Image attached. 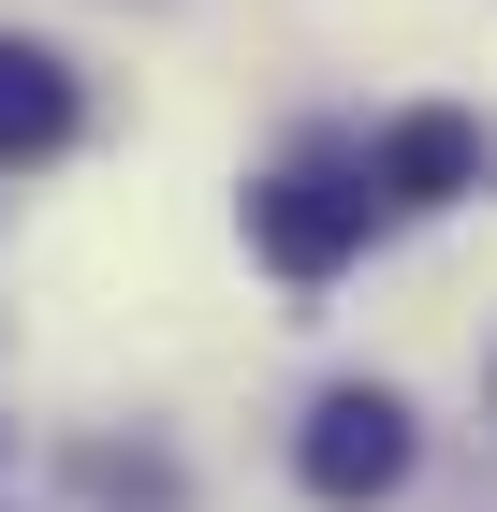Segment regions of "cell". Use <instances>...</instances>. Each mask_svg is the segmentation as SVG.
<instances>
[{"mask_svg":"<svg viewBox=\"0 0 497 512\" xmlns=\"http://www.w3.org/2000/svg\"><path fill=\"white\" fill-rule=\"evenodd\" d=\"M366 220H381V191H366V161H337V147L278 161L264 191H249V249H264L278 278H337L351 249H366Z\"/></svg>","mask_w":497,"mask_h":512,"instance_id":"obj_1","label":"cell"},{"mask_svg":"<svg viewBox=\"0 0 497 512\" xmlns=\"http://www.w3.org/2000/svg\"><path fill=\"white\" fill-rule=\"evenodd\" d=\"M293 469H307V498H337V512L395 498V483H410V410H395L381 381H337V395H322V410H307V439H293Z\"/></svg>","mask_w":497,"mask_h":512,"instance_id":"obj_2","label":"cell"},{"mask_svg":"<svg viewBox=\"0 0 497 512\" xmlns=\"http://www.w3.org/2000/svg\"><path fill=\"white\" fill-rule=\"evenodd\" d=\"M483 118H454V103H410V118L366 147V191L381 205H454V191H483Z\"/></svg>","mask_w":497,"mask_h":512,"instance_id":"obj_3","label":"cell"},{"mask_svg":"<svg viewBox=\"0 0 497 512\" xmlns=\"http://www.w3.org/2000/svg\"><path fill=\"white\" fill-rule=\"evenodd\" d=\"M59 147H74V74L0 30V161H59Z\"/></svg>","mask_w":497,"mask_h":512,"instance_id":"obj_4","label":"cell"},{"mask_svg":"<svg viewBox=\"0 0 497 512\" xmlns=\"http://www.w3.org/2000/svg\"><path fill=\"white\" fill-rule=\"evenodd\" d=\"M88 498H147V512H161L176 469H161V454H88Z\"/></svg>","mask_w":497,"mask_h":512,"instance_id":"obj_5","label":"cell"}]
</instances>
